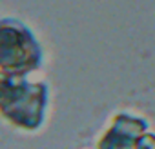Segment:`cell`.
<instances>
[{
  "instance_id": "cell-1",
  "label": "cell",
  "mask_w": 155,
  "mask_h": 149,
  "mask_svg": "<svg viewBox=\"0 0 155 149\" xmlns=\"http://www.w3.org/2000/svg\"><path fill=\"white\" fill-rule=\"evenodd\" d=\"M49 87L44 80L0 71V118L15 129L35 133L44 125Z\"/></svg>"
},
{
  "instance_id": "cell-2",
  "label": "cell",
  "mask_w": 155,
  "mask_h": 149,
  "mask_svg": "<svg viewBox=\"0 0 155 149\" xmlns=\"http://www.w3.org/2000/svg\"><path fill=\"white\" fill-rule=\"evenodd\" d=\"M44 62V51L35 33L17 18H0V71L28 74Z\"/></svg>"
},
{
  "instance_id": "cell-3",
  "label": "cell",
  "mask_w": 155,
  "mask_h": 149,
  "mask_svg": "<svg viewBox=\"0 0 155 149\" xmlns=\"http://www.w3.org/2000/svg\"><path fill=\"white\" fill-rule=\"evenodd\" d=\"M148 131V122L130 113H117L108 129L101 135L97 149H135L140 136Z\"/></svg>"
},
{
  "instance_id": "cell-4",
  "label": "cell",
  "mask_w": 155,
  "mask_h": 149,
  "mask_svg": "<svg viewBox=\"0 0 155 149\" xmlns=\"http://www.w3.org/2000/svg\"><path fill=\"white\" fill-rule=\"evenodd\" d=\"M135 149H155V133H144L140 136V140L137 142Z\"/></svg>"
}]
</instances>
